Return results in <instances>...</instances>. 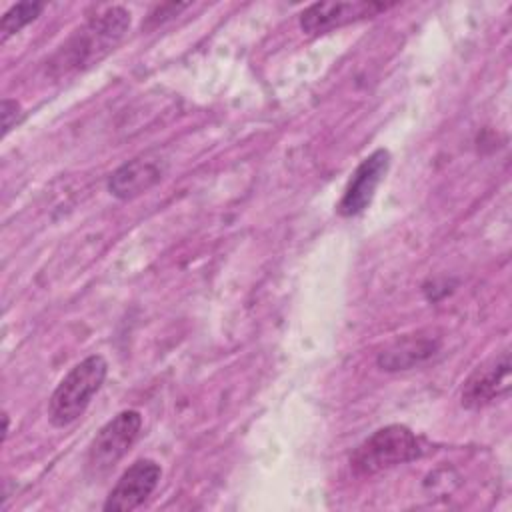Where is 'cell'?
Instances as JSON below:
<instances>
[{
    "mask_svg": "<svg viewBox=\"0 0 512 512\" xmlns=\"http://www.w3.org/2000/svg\"><path fill=\"white\" fill-rule=\"evenodd\" d=\"M164 176L158 158H134L116 168L108 178V192L118 200H132L146 194Z\"/></svg>",
    "mask_w": 512,
    "mask_h": 512,
    "instance_id": "obj_9",
    "label": "cell"
},
{
    "mask_svg": "<svg viewBox=\"0 0 512 512\" xmlns=\"http://www.w3.org/2000/svg\"><path fill=\"white\" fill-rule=\"evenodd\" d=\"M130 28V12L122 6H110L92 16L56 50L50 58L54 74L82 72L108 56Z\"/></svg>",
    "mask_w": 512,
    "mask_h": 512,
    "instance_id": "obj_1",
    "label": "cell"
},
{
    "mask_svg": "<svg viewBox=\"0 0 512 512\" xmlns=\"http://www.w3.org/2000/svg\"><path fill=\"white\" fill-rule=\"evenodd\" d=\"M510 392L508 348L478 364L462 384L460 402L468 410H480Z\"/></svg>",
    "mask_w": 512,
    "mask_h": 512,
    "instance_id": "obj_6",
    "label": "cell"
},
{
    "mask_svg": "<svg viewBox=\"0 0 512 512\" xmlns=\"http://www.w3.org/2000/svg\"><path fill=\"white\" fill-rule=\"evenodd\" d=\"M388 168H390V152L386 148H376L372 154H368L352 172L342 192V198L336 204V212L342 218H352L362 214L374 200L378 186L388 174Z\"/></svg>",
    "mask_w": 512,
    "mask_h": 512,
    "instance_id": "obj_5",
    "label": "cell"
},
{
    "mask_svg": "<svg viewBox=\"0 0 512 512\" xmlns=\"http://www.w3.org/2000/svg\"><path fill=\"white\" fill-rule=\"evenodd\" d=\"M142 432V414L138 410H122L112 416L92 438L86 452V474L100 478L108 474L134 446Z\"/></svg>",
    "mask_w": 512,
    "mask_h": 512,
    "instance_id": "obj_4",
    "label": "cell"
},
{
    "mask_svg": "<svg viewBox=\"0 0 512 512\" xmlns=\"http://www.w3.org/2000/svg\"><path fill=\"white\" fill-rule=\"evenodd\" d=\"M8 434H10V418L8 414H4V440L8 438Z\"/></svg>",
    "mask_w": 512,
    "mask_h": 512,
    "instance_id": "obj_13",
    "label": "cell"
},
{
    "mask_svg": "<svg viewBox=\"0 0 512 512\" xmlns=\"http://www.w3.org/2000/svg\"><path fill=\"white\" fill-rule=\"evenodd\" d=\"M440 348V342L430 336H406L392 342L386 350H382L376 358L378 366L388 372L410 370L428 358H432Z\"/></svg>",
    "mask_w": 512,
    "mask_h": 512,
    "instance_id": "obj_10",
    "label": "cell"
},
{
    "mask_svg": "<svg viewBox=\"0 0 512 512\" xmlns=\"http://www.w3.org/2000/svg\"><path fill=\"white\" fill-rule=\"evenodd\" d=\"M422 456L418 436L402 424H388L374 430L350 456V468L356 476H374L382 470L412 462Z\"/></svg>",
    "mask_w": 512,
    "mask_h": 512,
    "instance_id": "obj_3",
    "label": "cell"
},
{
    "mask_svg": "<svg viewBox=\"0 0 512 512\" xmlns=\"http://www.w3.org/2000/svg\"><path fill=\"white\" fill-rule=\"evenodd\" d=\"M44 10L42 2H18L14 6H10L0 22V38L2 42H6L10 36L18 34L24 26H28L30 22H34Z\"/></svg>",
    "mask_w": 512,
    "mask_h": 512,
    "instance_id": "obj_11",
    "label": "cell"
},
{
    "mask_svg": "<svg viewBox=\"0 0 512 512\" xmlns=\"http://www.w3.org/2000/svg\"><path fill=\"white\" fill-rule=\"evenodd\" d=\"M108 374V362L100 354H90L74 364L54 388L48 400V422L54 428H68L90 406Z\"/></svg>",
    "mask_w": 512,
    "mask_h": 512,
    "instance_id": "obj_2",
    "label": "cell"
},
{
    "mask_svg": "<svg viewBox=\"0 0 512 512\" xmlns=\"http://www.w3.org/2000/svg\"><path fill=\"white\" fill-rule=\"evenodd\" d=\"M0 116H2V136H6L22 120V108L16 100L4 98L0 106Z\"/></svg>",
    "mask_w": 512,
    "mask_h": 512,
    "instance_id": "obj_12",
    "label": "cell"
},
{
    "mask_svg": "<svg viewBox=\"0 0 512 512\" xmlns=\"http://www.w3.org/2000/svg\"><path fill=\"white\" fill-rule=\"evenodd\" d=\"M160 478H162V468L156 460L152 458L136 460L116 480L102 508L106 512H130L140 508L158 488Z\"/></svg>",
    "mask_w": 512,
    "mask_h": 512,
    "instance_id": "obj_8",
    "label": "cell"
},
{
    "mask_svg": "<svg viewBox=\"0 0 512 512\" xmlns=\"http://www.w3.org/2000/svg\"><path fill=\"white\" fill-rule=\"evenodd\" d=\"M392 4L384 2H368V0H354V2H314L300 12L298 24L304 34L318 36L330 30L348 26L358 20H366L378 16L380 12L388 10Z\"/></svg>",
    "mask_w": 512,
    "mask_h": 512,
    "instance_id": "obj_7",
    "label": "cell"
}]
</instances>
